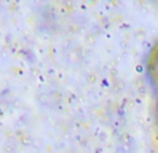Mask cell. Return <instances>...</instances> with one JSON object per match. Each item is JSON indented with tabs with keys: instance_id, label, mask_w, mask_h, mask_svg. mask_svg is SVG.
<instances>
[{
	"instance_id": "1",
	"label": "cell",
	"mask_w": 158,
	"mask_h": 153,
	"mask_svg": "<svg viewBox=\"0 0 158 153\" xmlns=\"http://www.w3.org/2000/svg\"><path fill=\"white\" fill-rule=\"evenodd\" d=\"M146 70L150 81L153 82L154 86L158 88V42L150 49L146 60Z\"/></svg>"
}]
</instances>
